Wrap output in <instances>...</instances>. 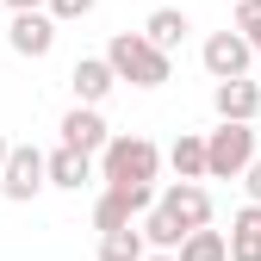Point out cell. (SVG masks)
I'll return each instance as SVG.
<instances>
[{"label":"cell","mask_w":261,"mask_h":261,"mask_svg":"<svg viewBox=\"0 0 261 261\" xmlns=\"http://www.w3.org/2000/svg\"><path fill=\"white\" fill-rule=\"evenodd\" d=\"M155 174H162V149L149 137H137V130H118L106 143V155H100L106 187H155Z\"/></svg>","instance_id":"obj_1"},{"label":"cell","mask_w":261,"mask_h":261,"mask_svg":"<svg viewBox=\"0 0 261 261\" xmlns=\"http://www.w3.org/2000/svg\"><path fill=\"white\" fill-rule=\"evenodd\" d=\"M106 62H112V75L130 81V87H162L174 75V56H162L143 31H112V44H106Z\"/></svg>","instance_id":"obj_2"},{"label":"cell","mask_w":261,"mask_h":261,"mask_svg":"<svg viewBox=\"0 0 261 261\" xmlns=\"http://www.w3.org/2000/svg\"><path fill=\"white\" fill-rule=\"evenodd\" d=\"M255 124H218L205 130V180H243L255 168Z\"/></svg>","instance_id":"obj_3"},{"label":"cell","mask_w":261,"mask_h":261,"mask_svg":"<svg viewBox=\"0 0 261 261\" xmlns=\"http://www.w3.org/2000/svg\"><path fill=\"white\" fill-rule=\"evenodd\" d=\"M155 199H162L155 187H106L100 199H93V230H100V237L130 230L137 218H149V212H155Z\"/></svg>","instance_id":"obj_4"},{"label":"cell","mask_w":261,"mask_h":261,"mask_svg":"<svg viewBox=\"0 0 261 261\" xmlns=\"http://www.w3.org/2000/svg\"><path fill=\"white\" fill-rule=\"evenodd\" d=\"M44 187H50V155L38 143H13V162H7V174H0V193H7L13 205H25V199H38Z\"/></svg>","instance_id":"obj_5"},{"label":"cell","mask_w":261,"mask_h":261,"mask_svg":"<svg viewBox=\"0 0 261 261\" xmlns=\"http://www.w3.org/2000/svg\"><path fill=\"white\" fill-rule=\"evenodd\" d=\"M199 62H205V75H212V81H243V75H249V62H255V50H249L243 31H212L205 50H199Z\"/></svg>","instance_id":"obj_6"},{"label":"cell","mask_w":261,"mask_h":261,"mask_svg":"<svg viewBox=\"0 0 261 261\" xmlns=\"http://www.w3.org/2000/svg\"><path fill=\"white\" fill-rule=\"evenodd\" d=\"M155 205L168 212V218H180V230H187V237H193V230H212V193H205L199 180H168Z\"/></svg>","instance_id":"obj_7"},{"label":"cell","mask_w":261,"mask_h":261,"mask_svg":"<svg viewBox=\"0 0 261 261\" xmlns=\"http://www.w3.org/2000/svg\"><path fill=\"white\" fill-rule=\"evenodd\" d=\"M112 137H118V130L100 118V106H69V112H62V149H81V155L100 162Z\"/></svg>","instance_id":"obj_8"},{"label":"cell","mask_w":261,"mask_h":261,"mask_svg":"<svg viewBox=\"0 0 261 261\" xmlns=\"http://www.w3.org/2000/svg\"><path fill=\"white\" fill-rule=\"evenodd\" d=\"M212 112H218V124H255L261 118V87L243 75V81H218L212 87Z\"/></svg>","instance_id":"obj_9"},{"label":"cell","mask_w":261,"mask_h":261,"mask_svg":"<svg viewBox=\"0 0 261 261\" xmlns=\"http://www.w3.org/2000/svg\"><path fill=\"white\" fill-rule=\"evenodd\" d=\"M7 44L19 50V56H50L56 50V19L50 13H13V25H7Z\"/></svg>","instance_id":"obj_10"},{"label":"cell","mask_w":261,"mask_h":261,"mask_svg":"<svg viewBox=\"0 0 261 261\" xmlns=\"http://www.w3.org/2000/svg\"><path fill=\"white\" fill-rule=\"evenodd\" d=\"M69 87H75V106H100L106 93L118 87V75H112L106 56H81L75 69H69Z\"/></svg>","instance_id":"obj_11"},{"label":"cell","mask_w":261,"mask_h":261,"mask_svg":"<svg viewBox=\"0 0 261 261\" xmlns=\"http://www.w3.org/2000/svg\"><path fill=\"white\" fill-rule=\"evenodd\" d=\"M187 31H193V25H187V13H180V7H155V13L143 19V38H149L162 56H174V50L187 44Z\"/></svg>","instance_id":"obj_12"},{"label":"cell","mask_w":261,"mask_h":261,"mask_svg":"<svg viewBox=\"0 0 261 261\" xmlns=\"http://www.w3.org/2000/svg\"><path fill=\"white\" fill-rule=\"evenodd\" d=\"M93 168H100V162L81 155V149H50V187H62V193H81L93 180Z\"/></svg>","instance_id":"obj_13"},{"label":"cell","mask_w":261,"mask_h":261,"mask_svg":"<svg viewBox=\"0 0 261 261\" xmlns=\"http://www.w3.org/2000/svg\"><path fill=\"white\" fill-rule=\"evenodd\" d=\"M230 261H261V205H243L230 218Z\"/></svg>","instance_id":"obj_14"},{"label":"cell","mask_w":261,"mask_h":261,"mask_svg":"<svg viewBox=\"0 0 261 261\" xmlns=\"http://www.w3.org/2000/svg\"><path fill=\"white\" fill-rule=\"evenodd\" d=\"M168 168H174V180H205V137L180 130L174 149H168Z\"/></svg>","instance_id":"obj_15"},{"label":"cell","mask_w":261,"mask_h":261,"mask_svg":"<svg viewBox=\"0 0 261 261\" xmlns=\"http://www.w3.org/2000/svg\"><path fill=\"white\" fill-rule=\"evenodd\" d=\"M137 230H143V243L149 249H162V255H180V243H187V230H180V218H168V212H149L143 224H137Z\"/></svg>","instance_id":"obj_16"},{"label":"cell","mask_w":261,"mask_h":261,"mask_svg":"<svg viewBox=\"0 0 261 261\" xmlns=\"http://www.w3.org/2000/svg\"><path fill=\"white\" fill-rule=\"evenodd\" d=\"M180 261H230V237L224 230H193L180 243Z\"/></svg>","instance_id":"obj_17"},{"label":"cell","mask_w":261,"mask_h":261,"mask_svg":"<svg viewBox=\"0 0 261 261\" xmlns=\"http://www.w3.org/2000/svg\"><path fill=\"white\" fill-rule=\"evenodd\" d=\"M149 255V243H143V230L130 224V230H112V237H100V261H143Z\"/></svg>","instance_id":"obj_18"},{"label":"cell","mask_w":261,"mask_h":261,"mask_svg":"<svg viewBox=\"0 0 261 261\" xmlns=\"http://www.w3.org/2000/svg\"><path fill=\"white\" fill-rule=\"evenodd\" d=\"M237 31L249 38V50L261 56V0H243V7H237Z\"/></svg>","instance_id":"obj_19"},{"label":"cell","mask_w":261,"mask_h":261,"mask_svg":"<svg viewBox=\"0 0 261 261\" xmlns=\"http://www.w3.org/2000/svg\"><path fill=\"white\" fill-rule=\"evenodd\" d=\"M93 7H100V0H50V7H44V13H50L56 25H69V19H87Z\"/></svg>","instance_id":"obj_20"},{"label":"cell","mask_w":261,"mask_h":261,"mask_svg":"<svg viewBox=\"0 0 261 261\" xmlns=\"http://www.w3.org/2000/svg\"><path fill=\"white\" fill-rule=\"evenodd\" d=\"M243 187H249V205H261V155H255V168L243 174Z\"/></svg>","instance_id":"obj_21"},{"label":"cell","mask_w":261,"mask_h":261,"mask_svg":"<svg viewBox=\"0 0 261 261\" xmlns=\"http://www.w3.org/2000/svg\"><path fill=\"white\" fill-rule=\"evenodd\" d=\"M7 7H13V13H44L50 0H7Z\"/></svg>","instance_id":"obj_22"},{"label":"cell","mask_w":261,"mask_h":261,"mask_svg":"<svg viewBox=\"0 0 261 261\" xmlns=\"http://www.w3.org/2000/svg\"><path fill=\"white\" fill-rule=\"evenodd\" d=\"M7 162H13V143H7V137H0V174H7Z\"/></svg>","instance_id":"obj_23"},{"label":"cell","mask_w":261,"mask_h":261,"mask_svg":"<svg viewBox=\"0 0 261 261\" xmlns=\"http://www.w3.org/2000/svg\"><path fill=\"white\" fill-rule=\"evenodd\" d=\"M143 261H180V255H162V249H149V255H143Z\"/></svg>","instance_id":"obj_24"},{"label":"cell","mask_w":261,"mask_h":261,"mask_svg":"<svg viewBox=\"0 0 261 261\" xmlns=\"http://www.w3.org/2000/svg\"><path fill=\"white\" fill-rule=\"evenodd\" d=\"M237 7H243V0H237Z\"/></svg>","instance_id":"obj_25"}]
</instances>
